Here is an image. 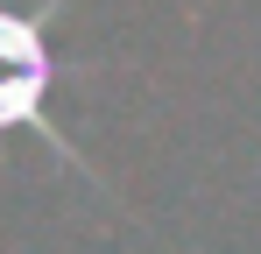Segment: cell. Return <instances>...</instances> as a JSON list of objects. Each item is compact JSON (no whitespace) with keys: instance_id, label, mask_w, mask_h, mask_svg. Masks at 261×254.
Returning a JSON list of instances; mask_svg holds the SVG:
<instances>
[{"instance_id":"obj_1","label":"cell","mask_w":261,"mask_h":254,"mask_svg":"<svg viewBox=\"0 0 261 254\" xmlns=\"http://www.w3.org/2000/svg\"><path fill=\"white\" fill-rule=\"evenodd\" d=\"M64 0H0V141L7 134H36L64 169H78L99 198H113V184L99 176L85 148L49 120V92H57V57H49V29H57Z\"/></svg>"}]
</instances>
